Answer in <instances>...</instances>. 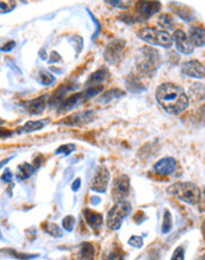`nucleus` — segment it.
Returning <instances> with one entry per match:
<instances>
[{
	"instance_id": "nucleus-34",
	"label": "nucleus",
	"mask_w": 205,
	"mask_h": 260,
	"mask_svg": "<svg viewBox=\"0 0 205 260\" xmlns=\"http://www.w3.org/2000/svg\"><path fill=\"white\" fill-rule=\"evenodd\" d=\"M17 2L12 1V2H5V1H0V13H8L16 7Z\"/></svg>"
},
{
	"instance_id": "nucleus-45",
	"label": "nucleus",
	"mask_w": 205,
	"mask_h": 260,
	"mask_svg": "<svg viewBox=\"0 0 205 260\" xmlns=\"http://www.w3.org/2000/svg\"><path fill=\"white\" fill-rule=\"evenodd\" d=\"M202 234H203V237H204V240H205V220H204L203 225H202Z\"/></svg>"
},
{
	"instance_id": "nucleus-3",
	"label": "nucleus",
	"mask_w": 205,
	"mask_h": 260,
	"mask_svg": "<svg viewBox=\"0 0 205 260\" xmlns=\"http://www.w3.org/2000/svg\"><path fill=\"white\" fill-rule=\"evenodd\" d=\"M168 194L176 196L180 201L189 205H197L200 201L201 189L192 182H177L167 188Z\"/></svg>"
},
{
	"instance_id": "nucleus-46",
	"label": "nucleus",
	"mask_w": 205,
	"mask_h": 260,
	"mask_svg": "<svg viewBox=\"0 0 205 260\" xmlns=\"http://www.w3.org/2000/svg\"><path fill=\"white\" fill-rule=\"evenodd\" d=\"M10 160H11V159H6V160H4V161H2L1 163H0V169H1L2 167H4V165H5V163H7L8 161H10Z\"/></svg>"
},
{
	"instance_id": "nucleus-9",
	"label": "nucleus",
	"mask_w": 205,
	"mask_h": 260,
	"mask_svg": "<svg viewBox=\"0 0 205 260\" xmlns=\"http://www.w3.org/2000/svg\"><path fill=\"white\" fill-rule=\"evenodd\" d=\"M108 181H110V172L105 166H99L96 169L95 175H93L91 181V189L96 193H102L104 194L106 192Z\"/></svg>"
},
{
	"instance_id": "nucleus-32",
	"label": "nucleus",
	"mask_w": 205,
	"mask_h": 260,
	"mask_svg": "<svg viewBox=\"0 0 205 260\" xmlns=\"http://www.w3.org/2000/svg\"><path fill=\"white\" fill-rule=\"evenodd\" d=\"M106 4L113 6V7L120 8V10H126V8L131 7V1H117V0H112V1H105Z\"/></svg>"
},
{
	"instance_id": "nucleus-1",
	"label": "nucleus",
	"mask_w": 205,
	"mask_h": 260,
	"mask_svg": "<svg viewBox=\"0 0 205 260\" xmlns=\"http://www.w3.org/2000/svg\"><path fill=\"white\" fill-rule=\"evenodd\" d=\"M156 101L168 114L180 115L189 107V96L178 84L167 82L157 87Z\"/></svg>"
},
{
	"instance_id": "nucleus-6",
	"label": "nucleus",
	"mask_w": 205,
	"mask_h": 260,
	"mask_svg": "<svg viewBox=\"0 0 205 260\" xmlns=\"http://www.w3.org/2000/svg\"><path fill=\"white\" fill-rule=\"evenodd\" d=\"M162 8V2L159 1H137L135 5V16L138 23L146 22Z\"/></svg>"
},
{
	"instance_id": "nucleus-40",
	"label": "nucleus",
	"mask_w": 205,
	"mask_h": 260,
	"mask_svg": "<svg viewBox=\"0 0 205 260\" xmlns=\"http://www.w3.org/2000/svg\"><path fill=\"white\" fill-rule=\"evenodd\" d=\"M12 177H13V175H12V172L10 171V169H5L4 174L1 175V181L2 182L8 183L12 181Z\"/></svg>"
},
{
	"instance_id": "nucleus-12",
	"label": "nucleus",
	"mask_w": 205,
	"mask_h": 260,
	"mask_svg": "<svg viewBox=\"0 0 205 260\" xmlns=\"http://www.w3.org/2000/svg\"><path fill=\"white\" fill-rule=\"evenodd\" d=\"M182 71L185 76L196 80H202L205 77V65L197 59H191L182 64Z\"/></svg>"
},
{
	"instance_id": "nucleus-27",
	"label": "nucleus",
	"mask_w": 205,
	"mask_h": 260,
	"mask_svg": "<svg viewBox=\"0 0 205 260\" xmlns=\"http://www.w3.org/2000/svg\"><path fill=\"white\" fill-rule=\"evenodd\" d=\"M172 226H173L172 216H171L170 211L165 210V211H164V216H163L162 233H163V234L170 233V231H171V229H172Z\"/></svg>"
},
{
	"instance_id": "nucleus-35",
	"label": "nucleus",
	"mask_w": 205,
	"mask_h": 260,
	"mask_svg": "<svg viewBox=\"0 0 205 260\" xmlns=\"http://www.w3.org/2000/svg\"><path fill=\"white\" fill-rule=\"evenodd\" d=\"M184 258H185V250L183 246H178L174 250L171 260H184Z\"/></svg>"
},
{
	"instance_id": "nucleus-14",
	"label": "nucleus",
	"mask_w": 205,
	"mask_h": 260,
	"mask_svg": "<svg viewBox=\"0 0 205 260\" xmlns=\"http://www.w3.org/2000/svg\"><path fill=\"white\" fill-rule=\"evenodd\" d=\"M49 97L47 96H40L38 98H33L30 99V101H26L23 103V107L25 108V110L29 114L31 115H39L41 114L43 111L46 109V104L49 102Z\"/></svg>"
},
{
	"instance_id": "nucleus-29",
	"label": "nucleus",
	"mask_w": 205,
	"mask_h": 260,
	"mask_svg": "<svg viewBox=\"0 0 205 260\" xmlns=\"http://www.w3.org/2000/svg\"><path fill=\"white\" fill-rule=\"evenodd\" d=\"M38 81L43 86H50V84H52L56 81V78L49 71H40L38 75Z\"/></svg>"
},
{
	"instance_id": "nucleus-15",
	"label": "nucleus",
	"mask_w": 205,
	"mask_h": 260,
	"mask_svg": "<svg viewBox=\"0 0 205 260\" xmlns=\"http://www.w3.org/2000/svg\"><path fill=\"white\" fill-rule=\"evenodd\" d=\"M110 77V72L106 68H101L97 71L90 75L85 82V87H102V83Z\"/></svg>"
},
{
	"instance_id": "nucleus-22",
	"label": "nucleus",
	"mask_w": 205,
	"mask_h": 260,
	"mask_svg": "<svg viewBox=\"0 0 205 260\" xmlns=\"http://www.w3.org/2000/svg\"><path fill=\"white\" fill-rule=\"evenodd\" d=\"M78 260H93L96 257V247L91 243L81 244L79 251H78Z\"/></svg>"
},
{
	"instance_id": "nucleus-37",
	"label": "nucleus",
	"mask_w": 205,
	"mask_h": 260,
	"mask_svg": "<svg viewBox=\"0 0 205 260\" xmlns=\"http://www.w3.org/2000/svg\"><path fill=\"white\" fill-rule=\"evenodd\" d=\"M10 253L14 257V258H17L19 260H29V259H33V258H35V257H38L35 255L31 256V255H25V253H18L14 250H10Z\"/></svg>"
},
{
	"instance_id": "nucleus-42",
	"label": "nucleus",
	"mask_w": 205,
	"mask_h": 260,
	"mask_svg": "<svg viewBox=\"0 0 205 260\" xmlns=\"http://www.w3.org/2000/svg\"><path fill=\"white\" fill-rule=\"evenodd\" d=\"M80 183H81V180L79 179V177L74 180L73 183H72V190H73V192H78V189L80 188Z\"/></svg>"
},
{
	"instance_id": "nucleus-36",
	"label": "nucleus",
	"mask_w": 205,
	"mask_h": 260,
	"mask_svg": "<svg viewBox=\"0 0 205 260\" xmlns=\"http://www.w3.org/2000/svg\"><path fill=\"white\" fill-rule=\"evenodd\" d=\"M129 244L136 249H140V247H143V238L139 235H134L129 239Z\"/></svg>"
},
{
	"instance_id": "nucleus-17",
	"label": "nucleus",
	"mask_w": 205,
	"mask_h": 260,
	"mask_svg": "<svg viewBox=\"0 0 205 260\" xmlns=\"http://www.w3.org/2000/svg\"><path fill=\"white\" fill-rule=\"evenodd\" d=\"M83 213L87 226H89L90 228L93 229V231H97V229L102 227V222H104V217H102V214L92 210H89V208L84 210Z\"/></svg>"
},
{
	"instance_id": "nucleus-19",
	"label": "nucleus",
	"mask_w": 205,
	"mask_h": 260,
	"mask_svg": "<svg viewBox=\"0 0 205 260\" xmlns=\"http://www.w3.org/2000/svg\"><path fill=\"white\" fill-rule=\"evenodd\" d=\"M125 96V91H123L122 89H118V87H113V89L106 90L105 92H102L101 96L97 98L96 103L98 104H108L111 102L114 101V99L122 98Z\"/></svg>"
},
{
	"instance_id": "nucleus-30",
	"label": "nucleus",
	"mask_w": 205,
	"mask_h": 260,
	"mask_svg": "<svg viewBox=\"0 0 205 260\" xmlns=\"http://www.w3.org/2000/svg\"><path fill=\"white\" fill-rule=\"evenodd\" d=\"M45 231H46L50 235H52V237H56V238L63 237L62 229H60L57 225H54V223H46Z\"/></svg>"
},
{
	"instance_id": "nucleus-13",
	"label": "nucleus",
	"mask_w": 205,
	"mask_h": 260,
	"mask_svg": "<svg viewBox=\"0 0 205 260\" xmlns=\"http://www.w3.org/2000/svg\"><path fill=\"white\" fill-rule=\"evenodd\" d=\"M172 41L178 52L183 54H191L195 51V46L183 30H176L172 35Z\"/></svg>"
},
{
	"instance_id": "nucleus-10",
	"label": "nucleus",
	"mask_w": 205,
	"mask_h": 260,
	"mask_svg": "<svg viewBox=\"0 0 205 260\" xmlns=\"http://www.w3.org/2000/svg\"><path fill=\"white\" fill-rule=\"evenodd\" d=\"M95 111L93 110H81L77 111V113L70 115V116L65 117L64 120L60 121V125L71 126V127H80L85 126L87 123H90L91 121L95 120Z\"/></svg>"
},
{
	"instance_id": "nucleus-26",
	"label": "nucleus",
	"mask_w": 205,
	"mask_h": 260,
	"mask_svg": "<svg viewBox=\"0 0 205 260\" xmlns=\"http://www.w3.org/2000/svg\"><path fill=\"white\" fill-rule=\"evenodd\" d=\"M34 167L32 165H30V163H22L20 166H18L17 177L19 180H26L34 173Z\"/></svg>"
},
{
	"instance_id": "nucleus-31",
	"label": "nucleus",
	"mask_w": 205,
	"mask_h": 260,
	"mask_svg": "<svg viewBox=\"0 0 205 260\" xmlns=\"http://www.w3.org/2000/svg\"><path fill=\"white\" fill-rule=\"evenodd\" d=\"M74 225H76V219H74V217L68 216L63 219V227H64L65 231L72 232L74 228Z\"/></svg>"
},
{
	"instance_id": "nucleus-28",
	"label": "nucleus",
	"mask_w": 205,
	"mask_h": 260,
	"mask_svg": "<svg viewBox=\"0 0 205 260\" xmlns=\"http://www.w3.org/2000/svg\"><path fill=\"white\" fill-rule=\"evenodd\" d=\"M192 122L196 126L205 125V103L197 109V111L195 113V116L192 117Z\"/></svg>"
},
{
	"instance_id": "nucleus-23",
	"label": "nucleus",
	"mask_w": 205,
	"mask_h": 260,
	"mask_svg": "<svg viewBox=\"0 0 205 260\" xmlns=\"http://www.w3.org/2000/svg\"><path fill=\"white\" fill-rule=\"evenodd\" d=\"M158 25L159 27H162L163 31H172V30L176 29L177 24L171 14L163 13L158 18Z\"/></svg>"
},
{
	"instance_id": "nucleus-8",
	"label": "nucleus",
	"mask_w": 205,
	"mask_h": 260,
	"mask_svg": "<svg viewBox=\"0 0 205 260\" xmlns=\"http://www.w3.org/2000/svg\"><path fill=\"white\" fill-rule=\"evenodd\" d=\"M126 42L124 39H113L106 45L104 50V58L108 64H117L122 59L123 51L125 49Z\"/></svg>"
},
{
	"instance_id": "nucleus-7",
	"label": "nucleus",
	"mask_w": 205,
	"mask_h": 260,
	"mask_svg": "<svg viewBox=\"0 0 205 260\" xmlns=\"http://www.w3.org/2000/svg\"><path fill=\"white\" fill-rule=\"evenodd\" d=\"M130 194V177L125 174L116 175L112 181L111 195L114 202L125 200Z\"/></svg>"
},
{
	"instance_id": "nucleus-2",
	"label": "nucleus",
	"mask_w": 205,
	"mask_h": 260,
	"mask_svg": "<svg viewBox=\"0 0 205 260\" xmlns=\"http://www.w3.org/2000/svg\"><path fill=\"white\" fill-rule=\"evenodd\" d=\"M161 54L150 45L141 46L136 58V68L143 75H151L161 66Z\"/></svg>"
},
{
	"instance_id": "nucleus-24",
	"label": "nucleus",
	"mask_w": 205,
	"mask_h": 260,
	"mask_svg": "<svg viewBox=\"0 0 205 260\" xmlns=\"http://www.w3.org/2000/svg\"><path fill=\"white\" fill-rule=\"evenodd\" d=\"M104 260H124V251L118 244H114L110 250L105 252Z\"/></svg>"
},
{
	"instance_id": "nucleus-38",
	"label": "nucleus",
	"mask_w": 205,
	"mask_h": 260,
	"mask_svg": "<svg viewBox=\"0 0 205 260\" xmlns=\"http://www.w3.org/2000/svg\"><path fill=\"white\" fill-rule=\"evenodd\" d=\"M198 211H200L201 213H205V187L201 192L200 201H198Z\"/></svg>"
},
{
	"instance_id": "nucleus-33",
	"label": "nucleus",
	"mask_w": 205,
	"mask_h": 260,
	"mask_svg": "<svg viewBox=\"0 0 205 260\" xmlns=\"http://www.w3.org/2000/svg\"><path fill=\"white\" fill-rule=\"evenodd\" d=\"M76 150V146L74 144H65V146H60L58 149L56 150V154H65L66 156L70 155V154Z\"/></svg>"
},
{
	"instance_id": "nucleus-4",
	"label": "nucleus",
	"mask_w": 205,
	"mask_h": 260,
	"mask_svg": "<svg viewBox=\"0 0 205 260\" xmlns=\"http://www.w3.org/2000/svg\"><path fill=\"white\" fill-rule=\"evenodd\" d=\"M137 36L138 38L147 44L157 45V46H162L164 49H170L173 44L172 36L169 35L167 31L158 30L156 27H143L138 31Z\"/></svg>"
},
{
	"instance_id": "nucleus-20",
	"label": "nucleus",
	"mask_w": 205,
	"mask_h": 260,
	"mask_svg": "<svg viewBox=\"0 0 205 260\" xmlns=\"http://www.w3.org/2000/svg\"><path fill=\"white\" fill-rule=\"evenodd\" d=\"M190 98L195 102H205V84L201 82H195L189 87Z\"/></svg>"
},
{
	"instance_id": "nucleus-25",
	"label": "nucleus",
	"mask_w": 205,
	"mask_h": 260,
	"mask_svg": "<svg viewBox=\"0 0 205 260\" xmlns=\"http://www.w3.org/2000/svg\"><path fill=\"white\" fill-rule=\"evenodd\" d=\"M47 123V121L45 120H38V121H29L22 127V129L19 130V132H33L37 130L43 129L45 125Z\"/></svg>"
},
{
	"instance_id": "nucleus-18",
	"label": "nucleus",
	"mask_w": 205,
	"mask_h": 260,
	"mask_svg": "<svg viewBox=\"0 0 205 260\" xmlns=\"http://www.w3.org/2000/svg\"><path fill=\"white\" fill-rule=\"evenodd\" d=\"M125 87L129 91L132 93H139L146 91V86L143 83V81L140 80L137 75L130 74L128 77L125 78Z\"/></svg>"
},
{
	"instance_id": "nucleus-49",
	"label": "nucleus",
	"mask_w": 205,
	"mask_h": 260,
	"mask_svg": "<svg viewBox=\"0 0 205 260\" xmlns=\"http://www.w3.org/2000/svg\"><path fill=\"white\" fill-rule=\"evenodd\" d=\"M0 123H2V121H1V120H0Z\"/></svg>"
},
{
	"instance_id": "nucleus-47",
	"label": "nucleus",
	"mask_w": 205,
	"mask_h": 260,
	"mask_svg": "<svg viewBox=\"0 0 205 260\" xmlns=\"http://www.w3.org/2000/svg\"><path fill=\"white\" fill-rule=\"evenodd\" d=\"M197 260H205V253H204V255H202Z\"/></svg>"
},
{
	"instance_id": "nucleus-21",
	"label": "nucleus",
	"mask_w": 205,
	"mask_h": 260,
	"mask_svg": "<svg viewBox=\"0 0 205 260\" xmlns=\"http://www.w3.org/2000/svg\"><path fill=\"white\" fill-rule=\"evenodd\" d=\"M172 10H173L174 13H176L177 16L180 18V19L184 20V22L191 23V22H195L196 20L195 13L192 12L191 8L188 7V6L176 5V6H172Z\"/></svg>"
},
{
	"instance_id": "nucleus-16",
	"label": "nucleus",
	"mask_w": 205,
	"mask_h": 260,
	"mask_svg": "<svg viewBox=\"0 0 205 260\" xmlns=\"http://www.w3.org/2000/svg\"><path fill=\"white\" fill-rule=\"evenodd\" d=\"M188 37L195 47L205 46V27L202 25L191 26Z\"/></svg>"
},
{
	"instance_id": "nucleus-48",
	"label": "nucleus",
	"mask_w": 205,
	"mask_h": 260,
	"mask_svg": "<svg viewBox=\"0 0 205 260\" xmlns=\"http://www.w3.org/2000/svg\"><path fill=\"white\" fill-rule=\"evenodd\" d=\"M0 239H2V235H1V232H0Z\"/></svg>"
},
{
	"instance_id": "nucleus-43",
	"label": "nucleus",
	"mask_w": 205,
	"mask_h": 260,
	"mask_svg": "<svg viewBox=\"0 0 205 260\" xmlns=\"http://www.w3.org/2000/svg\"><path fill=\"white\" fill-rule=\"evenodd\" d=\"M60 56L57 52H52L51 53V58H50V63H57L56 60H60Z\"/></svg>"
},
{
	"instance_id": "nucleus-39",
	"label": "nucleus",
	"mask_w": 205,
	"mask_h": 260,
	"mask_svg": "<svg viewBox=\"0 0 205 260\" xmlns=\"http://www.w3.org/2000/svg\"><path fill=\"white\" fill-rule=\"evenodd\" d=\"M14 46H16V43H14L13 41L7 42L5 45H2V46L0 47V51H2V52H10V51L14 49Z\"/></svg>"
},
{
	"instance_id": "nucleus-11",
	"label": "nucleus",
	"mask_w": 205,
	"mask_h": 260,
	"mask_svg": "<svg viewBox=\"0 0 205 260\" xmlns=\"http://www.w3.org/2000/svg\"><path fill=\"white\" fill-rule=\"evenodd\" d=\"M177 166H178V162H177V160L174 157L165 156L155 163L153 172L156 174L162 175V176H169V175L173 174L176 172Z\"/></svg>"
},
{
	"instance_id": "nucleus-41",
	"label": "nucleus",
	"mask_w": 205,
	"mask_h": 260,
	"mask_svg": "<svg viewBox=\"0 0 205 260\" xmlns=\"http://www.w3.org/2000/svg\"><path fill=\"white\" fill-rule=\"evenodd\" d=\"M13 134V131L12 130H8L6 128H2V127H0V138H7L12 136Z\"/></svg>"
},
{
	"instance_id": "nucleus-5",
	"label": "nucleus",
	"mask_w": 205,
	"mask_h": 260,
	"mask_svg": "<svg viewBox=\"0 0 205 260\" xmlns=\"http://www.w3.org/2000/svg\"><path fill=\"white\" fill-rule=\"evenodd\" d=\"M132 206L129 201L122 200L114 204V206L108 211L106 217V226L111 231H118L126 217L131 213Z\"/></svg>"
},
{
	"instance_id": "nucleus-44",
	"label": "nucleus",
	"mask_w": 205,
	"mask_h": 260,
	"mask_svg": "<svg viewBox=\"0 0 205 260\" xmlns=\"http://www.w3.org/2000/svg\"><path fill=\"white\" fill-rule=\"evenodd\" d=\"M101 201V199L97 198V196H93L92 198V202H93V205H98V202Z\"/></svg>"
}]
</instances>
